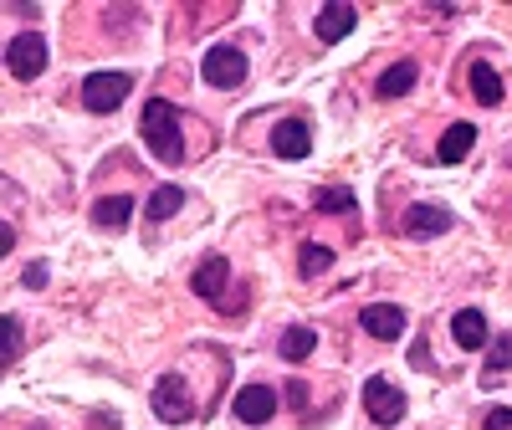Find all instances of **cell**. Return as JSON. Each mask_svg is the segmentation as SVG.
Here are the masks:
<instances>
[{
    "instance_id": "obj_1",
    "label": "cell",
    "mask_w": 512,
    "mask_h": 430,
    "mask_svg": "<svg viewBox=\"0 0 512 430\" xmlns=\"http://www.w3.org/2000/svg\"><path fill=\"white\" fill-rule=\"evenodd\" d=\"M139 134H144V144L154 149V159H164V164H180V159H185L180 113H175V103H169V98H149V103H144Z\"/></svg>"
},
{
    "instance_id": "obj_2",
    "label": "cell",
    "mask_w": 512,
    "mask_h": 430,
    "mask_svg": "<svg viewBox=\"0 0 512 430\" xmlns=\"http://www.w3.org/2000/svg\"><path fill=\"white\" fill-rule=\"evenodd\" d=\"M128 93H134V72H93L82 82V103L93 113H118Z\"/></svg>"
},
{
    "instance_id": "obj_3",
    "label": "cell",
    "mask_w": 512,
    "mask_h": 430,
    "mask_svg": "<svg viewBox=\"0 0 512 430\" xmlns=\"http://www.w3.org/2000/svg\"><path fill=\"white\" fill-rule=\"evenodd\" d=\"M200 72H205L210 88L231 93V88H241V82H246L251 62H246V52H241V47H210V52H205V62H200Z\"/></svg>"
},
{
    "instance_id": "obj_4",
    "label": "cell",
    "mask_w": 512,
    "mask_h": 430,
    "mask_svg": "<svg viewBox=\"0 0 512 430\" xmlns=\"http://www.w3.org/2000/svg\"><path fill=\"white\" fill-rule=\"evenodd\" d=\"M154 415H159L164 425H185V420L195 415V400H190V384H185L180 374H164V379L154 384Z\"/></svg>"
},
{
    "instance_id": "obj_5",
    "label": "cell",
    "mask_w": 512,
    "mask_h": 430,
    "mask_svg": "<svg viewBox=\"0 0 512 430\" xmlns=\"http://www.w3.org/2000/svg\"><path fill=\"white\" fill-rule=\"evenodd\" d=\"M6 67H11L21 82L41 77V67H47V36H41V31H21V36H11V47H6Z\"/></svg>"
},
{
    "instance_id": "obj_6",
    "label": "cell",
    "mask_w": 512,
    "mask_h": 430,
    "mask_svg": "<svg viewBox=\"0 0 512 430\" xmlns=\"http://www.w3.org/2000/svg\"><path fill=\"white\" fill-rule=\"evenodd\" d=\"M364 410L374 425H400L405 420V395L395 390L390 379H369L364 384Z\"/></svg>"
},
{
    "instance_id": "obj_7",
    "label": "cell",
    "mask_w": 512,
    "mask_h": 430,
    "mask_svg": "<svg viewBox=\"0 0 512 430\" xmlns=\"http://www.w3.org/2000/svg\"><path fill=\"white\" fill-rule=\"evenodd\" d=\"M451 226H456V221H451L446 205H410L405 221H400V231H405L410 241H436V236H446Z\"/></svg>"
},
{
    "instance_id": "obj_8",
    "label": "cell",
    "mask_w": 512,
    "mask_h": 430,
    "mask_svg": "<svg viewBox=\"0 0 512 430\" xmlns=\"http://www.w3.org/2000/svg\"><path fill=\"white\" fill-rule=\"evenodd\" d=\"M272 149H277V159H308L313 154V128L303 118H282L272 128Z\"/></svg>"
},
{
    "instance_id": "obj_9",
    "label": "cell",
    "mask_w": 512,
    "mask_h": 430,
    "mask_svg": "<svg viewBox=\"0 0 512 430\" xmlns=\"http://www.w3.org/2000/svg\"><path fill=\"white\" fill-rule=\"evenodd\" d=\"M277 410V390L272 384H246V390L236 395V420L241 425H267Z\"/></svg>"
},
{
    "instance_id": "obj_10",
    "label": "cell",
    "mask_w": 512,
    "mask_h": 430,
    "mask_svg": "<svg viewBox=\"0 0 512 430\" xmlns=\"http://www.w3.org/2000/svg\"><path fill=\"white\" fill-rule=\"evenodd\" d=\"M359 323H364L369 338H384V343L405 333V313H400L395 303H369V308L359 313Z\"/></svg>"
},
{
    "instance_id": "obj_11",
    "label": "cell",
    "mask_w": 512,
    "mask_h": 430,
    "mask_svg": "<svg viewBox=\"0 0 512 430\" xmlns=\"http://www.w3.org/2000/svg\"><path fill=\"white\" fill-rule=\"evenodd\" d=\"M226 277H231V267H226V256H205V262L195 267V277H190V287L205 297V303H216V297L226 292Z\"/></svg>"
},
{
    "instance_id": "obj_12",
    "label": "cell",
    "mask_w": 512,
    "mask_h": 430,
    "mask_svg": "<svg viewBox=\"0 0 512 430\" xmlns=\"http://www.w3.org/2000/svg\"><path fill=\"white\" fill-rule=\"evenodd\" d=\"M472 144H477V128H472V123H451L446 139H441V149H436V159H441V164H461L466 154H472Z\"/></svg>"
},
{
    "instance_id": "obj_13",
    "label": "cell",
    "mask_w": 512,
    "mask_h": 430,
    "mask_svg": "<svg viewBox=\"0 0 512 430\" xmlns=\"http://www.w3.org/2000/svg\"><path fill=\"white\" fill-rule=\"evenodd\" d=\"M451 338L461 343V349H482V343H487V318L477 308H461L451 318Z\"/></svg>"
},
{
    "instance_id": "obj_14",
    "label": "cell",
    "mask_w": 512,
    "mask_h": 430,
    "mask_svg": "<svg viewBox=\"0 0 512 430\" xmlns=\"http://www.w3.org/2000/svg\"><path fill=\"white\" fill-rule=\"evenodd\" d=\"M93 221H98L103 231L128 226V221H134V195H108V200H98V205H93Z\"/></svg>"
},
{
    "instance_id": "obj_15",
    "label": "cell",
    "mask_w": 512,
    "mask_h": 430,
    "mask_svg": "<svg viewBox=\"0 0 512 430\" xmlns=\"http://www.w3.org/2000/svg\"><path fill=\"white\" fill-rule=\"evenodd\" d=\"M354 21H359L354 6H323V11H318V36H323V41H344V36L354 31Z\"/></svg>"
},
{
    "instance_id": "obj_16",
    "label": "cell",
    "mask_w": 512,
    "mask_h": 430,
    "mask_svg": "<svg viewBox=\"0 0 512 430\" xmlns=\"http://www.w3.org/2000/svg\"><path fill=\"white\" fill-rule=\"evenodd\" d=\"M415 77H420V67H415V62H395V67H384V72H379V98H405V93L415 88Z\"/></svg>"
},
{
    "instance_id": "obj_17",
    "label": "cell",
    "mask_w": 512,
    "mask_h": 430,
    "mask_svg": "<svg viewBox=\"0 0 512 430\" xmlns=\"http://www.w3.org/2000/svg\"><path fill=\"white\" fill-rule=\"evenodd\" d=\"M313 349H318V333H313V328H287L282 343H277V354H282L287 364H303Z\"/></svg>"
},
{
    "instance_id": "obj_18",
    "label": "cell",
    "mask_w": 512,
    "mask_h": 430,
    "mask_svg": "<svg viewBox=\"0 0 512 430\" xmlns=\"http://www.w3.org/2000/svg\"><path fill=\"white\" fill-rule=\"evenodd\" d=\"M472 93H477V103H502V77H497V67H487V62L472 67Z\"/></svg>"
},
{
    "instance_id": "obj_19",
    "label": "cell",
    "mask_w": 512,
    "mask_h": 430,
    "mask_svg": "<svg viewBox=\"0 0 512 430\" xmlns=\"http://www.w3.org/2000/svg\"><path fill=\"white\" fill-rule=\"evenodd\" d=\"M180 205H185V190H180V185H159V190L149 195V221H169Z\"/></svg>"
},
{
    "instance_id": "obj_20",
    "label": "cell",
    "mask_w": 512,
    "mask_h": 430,
    "mask_svg": "<svg viewBox=\"0 0 512 430\" xmlns=\"http://www.w3.org/2000/svg\"><path fill=\"white\" fill-rule=\"evenodd\" d=\"M297 267H303V277H318V272H328L333 267V251L328 246H303V256H297Z\"/></svg>"
},
{
    "instance_id": "obj_21",
    "label": "cell",
    "mask_w": 512,
    "mask_h": 430,
    "mask_svg": "<svg viewBox=\"0 0 512 430\" xmlns=\"http://www.w3.org/2000/svg\"><path fill=\"white\" fill-rule=\"evenodd\" d=\"M21 354V323L16 318H0V364H11Z\"/></svg>"
},
{
    "instance_id": "obj_22",
    "label": "cell",
    "mask_w": 512,
    "mask_h": 430,
    "mask_svg": "<svg viewBox=\"0 0 512 430\" xmlns=\"http://www.w3.org/2000/svg\"><path fill=\"white\" fill-rule=\"evenodd\" d=\"M318 210L323 215H354V195L349 190H318Z\"/></svg>"
},
{
    "instance_id": "obj_23",
    "label": "cell",
    "mask_w": 512,
    "mask_h": 430,
    "mask_svg": "<svg viewBox=\"0 0 512 430\" xmlns=\"http://www.w3.org/2000/svg\"><path fill=\"white\" fill-rule=\"evenodd\" d=\"M502 369H512V333L497 338V354H492V374H502Z\"/></svg>"
},
{
    "instance_id": "obj_24",
    "label": "cell",
    "mask_w": 512,
    "mask_h": 430,
    "mask_svg": "<svg viewBox=\"0 0 512 430\" xmlns=\"http://www.w3.org/2000/svg\"><path fill=\"white\" fill-rule=\"evenodd\" d=\"M482 430H512V410H487L482 415Z\"/></svg>"
},
{
    "instance_id": "obj_25",
    "label": "cell",
    "mask_w": 512,
    "mask_h": 430,
    "mask_svg": "<svg viewBox=\"0 0 512 430\" xmlns=\"http://www.w3.org/2000/svg\"><path fill=\"white\" fill-rule=\"evenodd\" d=\"M26 287H31V292H36V287H47V267H41V262L26 267Z\"/></svg>"
},
{
    "instance_id": "obj_26",
    "label": "cell",
    "mask_w": 512,
    "mask_h": 430,
    "mask_svg": "<svg viewBox=\"0 0 512 430\" xmlns=\"http://www.w3.org/2000/svg\"><path fill=\"white\" fill-rule=\"evenodd\" d=\"M287 400H292V405H303V400H308V384H297V379H292V384H287Z\"/></svg>"
},
{
    "instance_id": "obj_27",
    "label": "cell",
    "mask_w": 512,
    "mask_h": 430,
    "mask_svg": "<svg viewBox=\"0 0 512 430\" xmlns=\"http://www.w3.org/2000/svg\"><path fill=\"white\" fill-rule=\"evenodd\" d=\"M11 241H16V231H11L6 221H0V256H6V251H11Z\"/></svg>"
},
{
    "instance_id": "obj_28",
    "label": "cell",
    "mask_w": 512,
    "mask_h": 430,
    "mask_svg": "<svg viewBox=\"0 0 512 430\" xmlns=\"http://www.w3.org/2000/svg\"><path fill=\"white\" fill-rule=\"evenodd\" d=\"M36 430H41V425H36Z\"/></svg>"
}]
</instances>
